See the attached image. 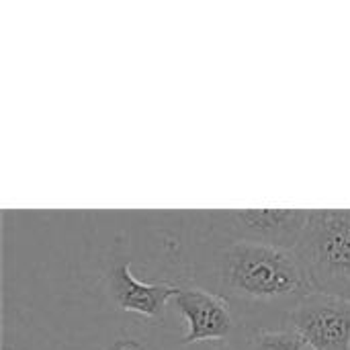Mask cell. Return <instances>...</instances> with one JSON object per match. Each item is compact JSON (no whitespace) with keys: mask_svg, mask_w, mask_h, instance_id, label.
I'll return each mask as SVG.
<instances>
[{"mask_svg":"<svg viewBox=\"0 0 350 350\" xmlns=\"http://www.w3.org/2000/svg\"><path fill=\"white\" fill-rule=\"evenodd\" d=\"M183 336L164 320L117 314L98 324L82 340L57 350H183Z\"/></svg>","mask_w":350,"mask_h":350,"instance_id":"5","label":"cell"},{"mask_svg":"<svg viewBox=\"0 0 350 350\" xmlns=\"http://www.w3.org/2000/svg\"><path fill=\"white\" fill-rule=\"evenodd\" d=\"M240 350H314L295 330H269L236 345Z\"/></svg>","mask_w":350,"mask_h":350,"instance_id":"9","label":"cell"},{"mask_svg":"<svg viewBox=\"0 0 350 350\" xmlns=\"http://www.w3.org/2000/svg\"><path fill=\"white\" fill-rule=\"evenodd\" d=\"M0 350H51L31 328V324L16 312L4 308L2 316V345Z\"/></svg>","mask_w":350,"mask_h":350,"instance_id":"8","label":"cell"},{"mask_svg":"<svg viewBox=\"0 0 350 350\" xmlns=\"http://www.w3.org/2000/svg\"><path fill=\"white\" fill-rule=\"evenodd\" d=\"M183 281L211 291L230 306L240 330L232 345L289 328L293 312L314 293L297 250L254 242L191 248Z\"/></svg>","mask_w":350,"mask_h":350,"instance_id":"1","label":"cell"},{"mask_svg":"<svg viewBox=\"0 0 350 350\" xmlns=\"http://www.w3.org/2000/svg\"><path fill=\"white\" fill-rule=\"evenodd\" d=\"M183 350H240L232 342H201V345H189Z\"/></svg>","mask_w":350,"mask_h":350,"instance_id":"10","label":"cell"},{"mask_svg":"<svg viewBox=\"0 0 350 350\" xmlns=\"http://www.w3.org/2000/svg\"><path fill=\"white\" fill-rule=\"evenodd\" d=\"M172 306L185 322V347L238 340L240 330L230 306L211 291L189 281H180V291L174 295Z\"/></svg>","mask_w":350,"mask_h":350,"instance_id":"4","label":"cell"},{"mask_svg":"<svg viewBox=\"0 0 350 350\" xmlns=\"http://www.w3.org/2000/svg\"><path fill=\"white\" fill-rule=\"evenodd\" d=\"M289 328L314 350H350V301L314 291L293 312Z\"/></svg>","mask_w":350,"mask_h":350,"instance_id":"6","label":"cell"},{"mask_svg":"<svg viewBox=\"0 0 350 350\" xmlns=\"http://www.w3.org/2000/svg\"><path fill=\"white\" fill-rule=\"evenodd\" d=\"M178 291L180 281H139L127 260H119L107 273V293L119 314L164 320Z\"/></svg>","mask_w":350,"mask_h":350,"instance_id":"7","label":"cell"},{"mask_svg":"<svg viewBox=\"0 0 350 350\" xmlns=\"http://www.w3.org/2000/svg\"><path fill=\"white\" fill-rule=\"evenodd\" d=\"M306 209L199 211L191 224L189 248H221L238 242L273 244L297 250L308 224Z\"/></svg>","mask_w":350,"mask_h":350,"instance_id":"2","label":"cell"},{"mask_svg":"<svg viewBox=\"0 0 350 350\" xmlns=\"http://www.w3.org/2000/svg\"><path fill=\"white\" fill-rule=\"evenodd\" d=\"M297 254L316 293L350 301V209L310 211Z\"/></svg>","mask_w":350,"mask_h":350,"instance_id":"3","label":"cell"}]
</instances>
